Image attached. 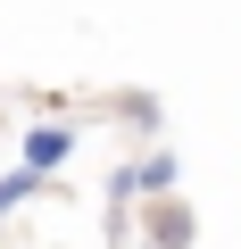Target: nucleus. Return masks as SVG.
I'll list each match as a JSON object with an SVG mask.
<instances>
[{"label":"nucleus","instance_id":"1","mask_svg":"<svg viewBox=\"0 0 241 249\" xmlns=\"http://www.w3.org/2000/svg\"><path fill=\"white\" fill-rule=\"evenodd\" d=\"M67 150H75V142H67V124H34V133H25V166H34V175L67 166Z\"/></svg>","mask_w":241,"mask_h":249},{"label":"nucleus","instance_id":"2","mask_svg":"<svg viewBox=\"0 0 241 249\" xmlns=\"http://www.w3.org/2000/svg\"><path fill=\"white\" fill-rule=\"evenodd\" d=\"M133 191L167 199V191H175V158H167V150H158V158H142V166H133Z\"/></svg>","mask_w":241,"mask_h":249},{"label":"nucleus","instance_id":"3","mask_svg":"<svg viewBox=\"0 0 241 249\" xmlns=\"http://www.w3.org/2000/svg\"><path fill=\"white\" fill-rule=\"evenodd\" d=\"M150 232H158L167 249H183V241H191V224H183V208H167V199L150 208Z\"/></svg>","mask_w":241,"mask_h":249},{"label":"nucleus","instance_id":"4","mask_svg":"<svg viewBox=\"0 0 241 249\" xmlns=\"http://www.w3.org/2000/svg\"><path fill=\"white\" fill-rule=\"evenodd\" d=\"M34 191H42V175H34V166H17V175H0V216H9L17 199H34Z\"/></svg>","mask_w":241,"mask_h":249}]
</instances>
